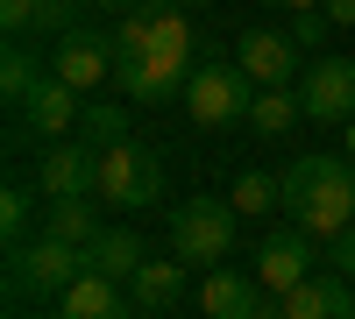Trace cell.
I'll return each mask as SVG.
<instances>
[{"instance_id":"1","label":"cell","mask_w":355,"mask_h":319,"mask_svg":"<svg viewBox=\"0 0 355 319\" xmlns=\"http://www.w3.org/2000/svg\"><path fill=\"white\" fill-rule=\"evenodd\" d=\"M284 213H291V227H306L320 248L334 235H348L355 227V156H334V149L299 156L284 170Z\"/></svg>"},{"instance_id":"2","label":"cell","mask_w":355,"mask_h":319,"mask_svg":"<svg viewBox=\"0 0 355 319\" xmlns=\"http://www.w3.org/2000/svg\"><path fill=\"white\" fill-rule=\"evenodd\" d=\"M157 199H164V156L150 142H114V149H100V206L150 213Z\"/></svg>"},{"instance_id":"3","label":"cell","mask_w":355,"mask_h":319,"mask_svg":"<svg viewBox=\"0 0 355 319\" xmlns=\"http://www.w3.org/2000/svg\"><path fill=\"white\" fill-rule=\"evenodd\" d=\"M249 107H256V78L242 64H220V57H199V64H192L185 113L199 128H234V121H249Z\"/></svg>"},{"instance_id":"4","label":"cell","mask_w":355,"mask_h":319,"mask_svg":"<svg viewBox=\"0 0 355 319\" xmlns=\"http://www.w3.org/2000/svg\"><path fill=\"white\" fill-rule=\"evenodd\" d=\"M234 206H220V199H192V206L171 213V255L185 270H220L227 248H234Z\"/></svg>"},{"instance_id":"5","label":"cell","mask_w":355,"mask_h":319,"mask_svg":"<svg viewBox=\"0 0 355 319\" xmlns=\"http://www.w3.org/2000/svg\"><path fill=\"white\" fill-rule=\"evenodd\" d=\"M85 270H93V255L57 241V235H36L28 248H15V291L21 298H64Z\"/></svg>"},{"instance_id":"6","label":"cell","mask_w":355,"mask_h":319,"mask_svg":"<svg viewBox=\"0 0 355 319\" xmlns=\"http://www.w3.org/2000/svg\"><path fill=\"white\" fill-rule=\"evenodd\" d=\"M299 107H306V121H320V128H348L355 121V64H348V57H320V64H306Z\"/></svg>"},{"instance_id":"7","label":"cell","mask_w":355,"mask_h":319,"mask_svg":"<svg viewBox=\"0 0 355 319\" xmlns=\"http://www.w3.org/2000/svg\"><path fill=\"white\" fill-rule=\"evenodd\" d=\"M313 235L306 227H270V235H263V248H256V284L270 298H284V291H299V284L313 277Z\"/></svg>"},{"instance_id":"8","label":"cell","mask_w":355,"mask_h":319,"mask_svg":"<svg viewBox=\"0 0 355 319\" xmlns=\"http://www.w3.org/2000/svg\"><path fill=\"white\" fill-rule=\"evenodd\" d=\"M114 36H93V28H71V36H57V50H50V71L64 78V85H78V93H100V85L114 78Z\"/></svg>"},{"instance_id":"9","label":"cell","mask_w":355,"mask_h":319,"mask_svg":"<svg viewBox=\"0 0 355 319\" xmlns=\"http://www.w3.org/2000/svg\"><path fill=\"white\" fill-rule=\"evenodd\" d=\"M199 305H206V319H284L277 298L263 291L256 277H234L227 263L199 277Z\"/></svg>"},{"instance_id":"10","label":"cell","mask_w":355,"mask_h":319,"mask_svg":"<svg viewBox=\"0 0 355 319\" xmlns=\"http://www.w3.org/2000/svg\"><path fill=\"white\" fill-rule=\"evenodd\" d=\"M43 199H100V149L93 142H50L43 149Z\"/></svg>"},{"instance_id":"11","label":"cell","mask_w":355,"mask_h":319,"mask_svg":"<svg viewBox=\"0 0 355 319\" xmlns=\"http://www.w3.org/2000/svg\"><path fill=\"white\" fill-rule=\"evenodd\" d=\"M234 64H242L256 85H291V71H299V43H291L284 28H249V36L234 43Z\"/></svg>"},{"instance_id":"12","label":"cell","mask_w":355,"mask_h":319,"mask_svg":"<svg viewBox=\"0 0 355 319\" xmlns=\"http://www.w3.org/2000/svg\"><path fill=\"white\" fill-rule=\"evenodd\" d=\"M78 113H85V93H78V85H64L57 71H50V78H43L28 100H21V121H28V135H43V142H57L64 128H78Z\"/></svg>"},{"instance_id":"13","label":"cell","mask_w":355,"mask_h":319,"mask_svg":"<svg viewBox=\"0 0 355 319\" xmlns=\"http://www.w3.org/2000/svg\"><path fill=\"white\" fill-rule=\"evenodd\" d=\"M185 78H192V71H171V64H157V57H128V64H114V85H121L135 107L185 100Z\"/></svg>"},{"instance_id":"14","label":"cell","mask_w":355,"mask_h":319,"mask_svg":"<svg viewBox=\"0 0 355 319\" xmlns=\"http://www.w3.org/2000/svg\"><path fill=\"white\" fill-rule=\"evenodd\" d=\"M277 312H284V319H355V291H348L341 277H320V270H313L299 291L277 298Z\"/></svg>"},{"instance_id":"15","label":"cell","mask_w":355,"mask_h":319,"mask_svg":"<svg viewBox=\"0 0 355 319\" xmlns=\"http://www.w3.org/2000/svg\"><path fill=\"white\" fill-rule=\"evenodd\" d=\"M57 319H128L121 284H114V277H100V270H85L71 291L57 298Z\"/></svg>"},{"instance_id":"16","label":"cell","mask_w":355,"mask_h":319,"mask_svg":"<svg viewBox=\"0 0 355 319\" xmlns=\"http://www.w3.org/2000/svg\"><path fill=\"white\" fill-rule=\"evenodd\" d=\"M43 235L71 241V248H93L100 241V199H43Z\"/></svg>"},{"instance_id":"17","label":"cell","mask_w":355,"mask_h":319,"mask_svg":"<svg viewBox=\"0 0 355 319\" xmlns=\"http://www.w3.org/2000/svg\"><path fill=\"white\" fill-rule=\"evenodd\" d=\"M85 255H93V270H100V277H114V284H121V277H135L142 263H150V248H142V235H135V227H100V241L85 248Z\"/></svg>"},{"instance_id":"18","label":"cell","mask_w":355,"mask_h":319,"mask_svg":"<svg viewBox=\"0 0 355 319\" xmlns=\"http://www.w3.org/2000/svg\"><path fill=\"white\" fill-rule=\"evenodd\" d=\"M128 298H135L142 312L178 305V298H185V263H178V255H171V263H142V270L128 277Z\"/></svg>"},{"instance_id":"19","label":"cell","mask_w":355,"mask_h":319,"mask_svg":"<svg viewBox=\"0 0 355 319\" xmlns=\"http://www.w3.org/2000/svg\"><path fill=\"white\" fill-rule=\"evenodd\" d=\"M291 121H306V107H299V85H256L249 128H256V135H291Z\"/></svg>"},{"instance_id":"20","label":"cell","mask_w":355,"mask_h":319,"mask_svg":"<svg viewBox=\"0 0 355 319\" xmlns=\"http://www.w3.org/2000/svg\"><path fill=\"white\" fill-rule=\"evenodd\" d=\"M227 206L242 220H270V213H284V178H270V170H242L234 192H227Z\"/></svg>"},{"instance_id":"21","label":"cell","mask_w":355,"mask_h":319,"mask_svg":"<svg viewBox=\"0 0 355 319\" xmlns=\"http://www.w3.org/2000/svg\"><path fill=\"white\" fill-rule=\"evenodd\" d=\"M50 71L36 64V50H8V57H0V93H8L15 107L28 100V93H36V85H43Z\"/></svg>"},{"instance_id":"22","label":"cell","mask_w":355,"mask_h":319,"mask_svg":"<svg viewBox=\"0 0 355 319\" xmlns=\"http://www.w3.org/2000/svg\"><path fill=\"white\" fill-rule=\"evenodd\" d=\"M150 28H157V0L128 8L121 21H114V57H121V64H128V57H142V50H150Z\"/></svg>"},{"instance_id":"23","label":"cell","mask_w":355,"mask_h":319,"mask_svg":"<svg viewBox=\"0 0 355 319\" xmlns=\"http://www.w3.org/2000/svg\"><path fill=\"white\" fill-rule=\"evenodd\" d=\"M78 135L93 142V149H114V142H128V113H121V107H100V100H93V107L78 113Z\"/></svg>"},{"instance_id":"24","label":"cell","mask_w":355,"mask_h":319,"mask_svg":"<svg viewBox=\"0 0 355 319\" xmlns=\"http://www.w3.org/2000/svg\"><path fill=\"white\" fill-rule=\"evenodd\" d=\"M0 235H8V241H21V235H28V192H21V185L0 192Z\"/></svg>"},{"instance_id":"25","label":"cell","mask_w":355,"mask_h":319,"mask_svg":"<svg viewBox=\"0 0 355 319\" xmlns=\"http://www.w3.org/2000/svg\"><path fill=\"white\" fill-rule=\"evenodd\" d=\"M36 21H43V0H0V28L8 36H28Z\"/></svg>"},{"instance_id":"26","label":"cell","mask_w":355,"mask_h":319,"mask_svg":"<svg viewBox=\"0 0 355 319\" xmlns=\"http://www.w3.org/2000/svg\"><path fill=\"white\" fill-rule=\"evenodd\" d=\"M327 28H334V21L320 15V8H313V15H291V43H299V50H320V43H327Z\"/></svg>"},{"instance_id":"27","label":"cell","mask_w":355,"mask_h":319,"mask_svg":"<svg viewBox=\"0 0 355 319\" xmlns=\"http://www.w3.org/2000/svg\"><path fill=\"white\" fill-rule=\"evenodd\" d=\"M327 270H334V277H355V227L327 241Z\"/></svg>"},{"instance_id":"28","label":"cell","mask_w":355,"mask_h":319,"mask_svg":"<svg viewBox=\"0 0 355 319\" xmlns=\"http://www.w3.org/2000/svg\"><path fill=\"white\" fill-rule=\"evenodd\" d=\"M320 15H327L334 28H355V0H327V8H320Z\"/></svg>"},{"instance_id":"29","label":"cell","mask_w":355,"mask_h":319,"mask_svg":"<svg viewBox=\"0 0 355 319\" xmlns=\"http://www.w3.org/2000/svg\"><path fill=\"white\" fill-rule=\"evenodd\" d=\"M85 8H107V15H128V8H142V0H85Z\"/></svg>"},{"instance_id":"30","label":"cell","mask_w":355,"mask_h":319,"mask_svg":"<svg viewBox=\"0 0 355 319\" xmlns=\"http://www.w3.org/2000/svg\"><path fill=\"white\" fill-rule=\"evenodd\" d=\"M284 15H313V8H327V0H277Z\"/></svg>"},{"instance_id":"31","label":"cell","mask_w":355,"mask_h":319,"mask_svg":"<svg viewBox=\"0 0 355 319\" xmlns=\"http://www.w3.org/2000/svg\"><path fill=\"white\" fill-rule=\"evenodd\" d=\"M171 8H214V0H171Z\"/></svg>"},{"instance_id":"32","label":"cell","mask_w":355,"mask_h":319,"mask_svg":"<svg viewBox=\"0 0 355 319\" xmlns=\"http://www.w3.org/2000/svg\"><path fill=\"white\" fill-rule=\"evenodd\" d=\"M348 156H355V121H348Z\"/></svg>"},{"instance_id":"33","label":"cell","mask_w":355,"mask_h":319,"mask_svg":"<svg viewBox=\"0 0 355 319\" xmlns=\"http://www.w3.org/2000/svg\"><path fill=\"white\" fill-rule=\"evenodd\" d=\"M270 8H277V0H270Z\"/></svg>"}]
</instances>
